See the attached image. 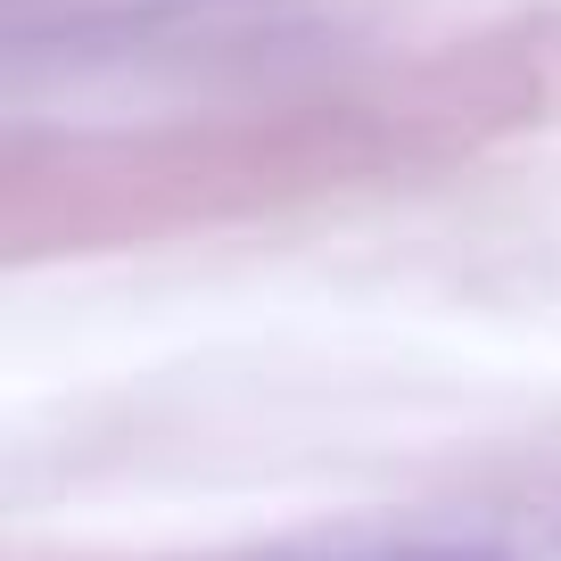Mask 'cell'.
I'll return each instance as SVG.
<instances>
[{
	"instance_id": "6da1fadb",
	"label": "cell",
	"mask_w": 561,
	"mask_h": 561,
	"mask_svg": "<svg viewBox=\"0 0 561 561\" xmlns=\"http://www.w3.org/2000/svg\"><path fill=\"white\" fill-rule=\"evenodd\" d=\"M207 561H561V495L339 520V528H306V537L240 545V553H207Z\"/></svg>"
}]
</instances>
